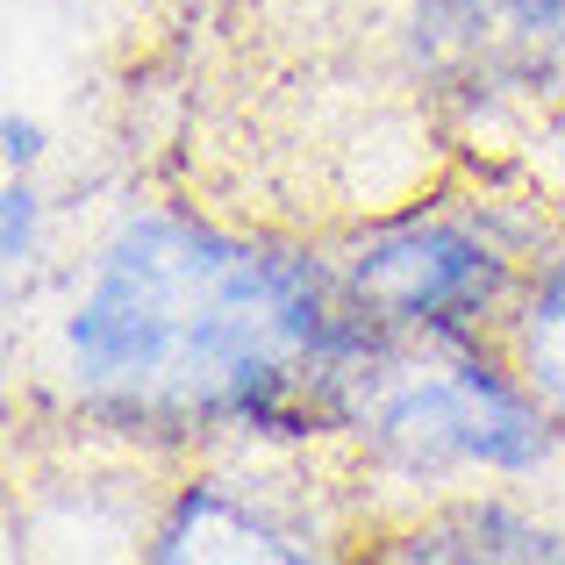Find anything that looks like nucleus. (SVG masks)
I'll return each instance as SVG.
<instances>
[{"label":"nucleus","instance_id":"nucleus-8","mask_svg":"<svg viewBox=\"0 0 565 565\" xmlns=\"http://www.w3.org/2000/svg\"><path fill=\"white\" fill-rule=\"evenodd\" d=\"M36 151H43V129L22 122V115H8V166H29Z\"/></svg>","mask_w":565,"mask_h":565},{"label":"nucleus","instance_id":"nucleus-5","mask_svg":"<svg viewBox=\"0 0 565 565\" xmlns=\"http://www.w3.org/2000/svg\"><path fill=\"white\" fill-rule=\"evenodd\" d=\"M408 552L415 558H558L565 544L544 537V530H530L523 515H509V509H472V515H458V523L415 537Z\"/></svg>","mask_w":565,"mask_h":565},{"label":"nucleus","instance_id":"nucleus-3","mask_svg":"<svg viewBox=\"0 0 565 565\" xmlns=\"http://www.w3.org/2000/svg\"><path fill=\"white\" fill-rule=\"evenodd\" d=\"M351 294L380 330H466L494 308L501 258L451 222H401L351 258Z\"/></svg>","mask_w":565,"mask_h":565},{"label":"nucleus","instance_id":"nucleus-1","mask_svg":"<svg viewBox=\"0 0 565 565\" xmlns=\"http://www.w3.org/2000/svg\"><path fill=\"white\" fill-rule=\"evenodd\" d=\"M380 322L344 316L322 273L193 222H129L108 244L65 351L86 394L137 415L279 423L365 373Z\"/></svg>","mask_w":565,"mask_h":565},{"label":"nucleus","instance_id":"nucleus-4","mask_svg":"<svg viewBox=\"0 0 565 565\" xmlns=\"http://www.w3.org/2000/svg\"><path fill=\"white\" fill-rule=\"evenodd\" d=\"M186 552H230V558H301V544L279 537V530H265L250 509H236V501H222L215 487H201V494H186L180 523L166 530V544H158V558H186Z\"/></svg>","mask_w":565,"mask_h":565},{"label":"nucleus","instance_id":"nucleus-2","mask_svg":"<svg viewBox=\"0 0 565 565\" xmlns=\"http://www.w3.org/2000/svg\"><path fill=\"white\" fill-rule=\"evenodd\" d=\"M373 429L401 458H466V466H501V472H523L544 458L537 408L515 401L472 359H444L386 380L373 401Z\"/></svg>","mask_w":565,"mask_h":565},{"label":"nucleus","instance_id":"nucleus-7","mask_svg":"<svg viewBox=\"0 0 565 565\" xmlns=\"http://www.w3.org/2000/svg\"><path fill=\"white\" fill-rule=\"evenodd\" d=\"M36 250V193L29 186H8V258L22 265Z\"/></svg>","mask_w":565,"mask_h":565},{"label":"nucleus","instance_id":"nucleus-6","mask_svg":"<svg viewBox=\"0 0 565 565\" xmlns=\"http://www.w3.org/2000/svg\"><path fill=\"white\" fill-rule=\"evenodd\" d=\"M523 365L537 380V394L565 415V265L544 279V294L530 301V322H523Z\"/></svg>","mask_w":565,"mask_h":565}]
</instances>
